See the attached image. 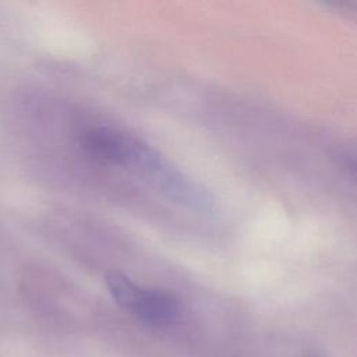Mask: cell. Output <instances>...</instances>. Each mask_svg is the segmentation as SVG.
Instances as JSON below:
<instances>
[{"label": "cell", "mask_w": 357, "mask_h": 357, "mask_svg": "<svg viewBox=\"0 0 357 357\" xmlns=\"http://www.w3.org/2000/svg\"><path fill=\"white\" fill-rule=\"evenodd\" d=\"M106 284L116 303L144 322L167 325L177 317V300L166 291L141 287L120 272H110Z\"/></svg>", "instance_id": "6da1fadb"}, {"label": "cell", "mask_w": 357, "mask_h": 357, "mask_svg": "<svg viewBox=\"0 0 357 357\" xmlns=\"http://www.w3.org/2000/svg\"><path fill=\"white\" fill-rule=\"evenodd\" d=\"M130 141V137L98 127L85 130L79 137V144L88 156L113 165H126Z\"/></svg>", "instance_id": "7a4b0ae2"}]
</instances>
